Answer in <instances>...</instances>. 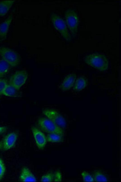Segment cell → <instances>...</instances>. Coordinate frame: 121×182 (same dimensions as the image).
Here are the masks:
<instances>
[{
    "mask_svg": "<svg viewBox=\"0 0 121 182\" xmlns=\"http://www.w3.org/2000/svg\"><path fill=\"white\" fill-rule=\"evenodd\" d=\"M84 60L88 65L100 71H106L108 68V61L103 54L98 53L91 54L86 56Z\"/></svg>",
    "mask_w": 121,
    "mask_h": 182,
    "instance_id": "cell-1",
    "label": "cell"
},
{
    "mask_svg": "<svg viewBox=\"0 0 121 182\" xmlns=\"http://www.w3.org/2000/svg\"><path fill=\"white\" fill-rule=\"evenodd\" d=\"M51 21L54 28L67 41L70 40L71 37L65 20L59 15L52 13L51 15Z\"/></svg>",
    "mask_w": 121,
    "mask_h": 182,
    "instance_id": "cell-2",
    "label": "cell"
},
{
    "mask_svg": "<svg viewBox=\"0 0 121 182\" xmlns=\"http://www.w3.org/2000/svg\"><path fill=\"white\" fill-rule=\"evenodd\" d=\"M38 125L39 129L43 132L48 133H55L63 135V129L47 118H39L38 121Z\"/></svg>",
    "mask_w": 121,
    "mask_h": 182,
    "instance_id": "cell-3",
    "label": "cell"
},
{
    "mask_svg": "<svg viewBox=\"0 0 121 182\" xmlns=\"http://www.w3.org/2000/svg\"><path fill=\"white\" fill-rule=\"evenodd\" d=\"M0 55L2 59L13 67L17 66L20 62L19 54L15 51L8 48H0Z\"/></svg>",
    "mask_w": 121,
    "mask_h": 182,
    "instance_id": "cell-4",
    "label": "cell"
},
{
    "mask_svg": "<svg viewBox=\"0 0 121 182\" xmlns=\"http://www.w3.org/2000/svg\"><path fill=\"white\" fill-rule=\"evenodd\" d=\"M65 17L67 27L73 35L77 32L78 18L77 13L74 10L69 9L65 12Z\"/></svg>",
    "mask_w": 121,
    "mask_h": 182,
    "instance_id": "cell-5",
    "label": "cell"
},
{
    "mask_svg": "<svg viewBox=\"0 0 121 182\" xmlns=\"http://www.w3.org/2000/svg\"><path fill=\"white\" fill-rule=\"evenodd\" d=\"M43 113L47 118L59 127L63 129L65 128L66 122L65 119L56 111L46 109L43 111Z\"/></svg>",
    "mask_w": 121,
    "mask_h": 182,
    "instance_id": "cell-6",
    "label": "cell"
},
{
    "mask_svg": "<svg viewBox=\"0 0 121 182\" xmlns=\"http://www.w3.org/2000/svg\"><path fill=\"white\" fill-rule=\"evenodd\" d=\"M27 77V74L25 70L16 71L11 76L9 84L16 89L19 90L25 83Z\"/></svg>",
    "mask_w": 121,
    "mask_h": 182,
    "instance_id": "cell-7",
    "label": "cell"
},
{
    "mask_svg": "<svg viewBox=\"0 0 121 182\" xmlns=\"http://www.w3.org/2000/svg\"><path fill=\"white\" fill-rule=\"evenodd\" d=\"M18 138L15 133H10L5 136L0 142V149L6 151L12 148L15 145Z\"/></svg>",
    "mask_w": 121,
    "mask_h": 182,
    "instance_id": "cell-8",
    "label": "cell"
},
{
    "mask_svg": "<svg viewBox=\"0 0 121 182\" xmlns=\"http://www.w3.org/2000/svg\"><path fill=\"white\" fill-rule=\"evenodd\" d=\"M31 130L37 147L40 149H43L47 142L46 137L39 129L35 127H32Z\"/></svg>",
    "mask_w": 121,
    "mask_h": 182,
    "instance_id": "cell-9",
    "label": "cell"
},
{
    "mask_svg": "<svg viewBox=\"0 0 121 182\" xmlns=\"http://www.w3.org/2000/svg\"><path fill=\"white\" fill-rule=\"evenodd\" d=\"M13 15L11 14L0 25V41L5 40L10 24L12 21Z\"/></svg>",
    "mask_w": 121,
    "mask_h": 182,
    "instance_id": "cell-10",
    "label": "cell"
},
{
    "mask_svg": "<svg viewBox=\"0 0 121 182\" xmlns=\"http://www.w3.org/2000/svg\"><path fill=\"white\" fill-rule=\"evenodd\" d=\"M76 78V75L74 73L67 75L60 85L61 90L65 91L70 89L73 86Z\"/></svg>",
    "mask_w": 121,
    "mask_h": 182,
    "instance_id": "cell-11",
    "label": "cell"
},
{
    "mask_svg": "<svg viewBox=\"0 0 121 182\" xmlns=\"http://www.w3.org/2000/svg\"><path fill=\"white\" fill-rule=\"evenodd\" d=\"M19 179L21 181L36 182V178L30 169L26 167L22 169Z\"/></svg>",
    "mask_w": 121,
    "mask_h": 182,
    "instance_id": "cell-12",
    "label": "cell"
},
{
    "mask_svg": "<svg viewBox=\"0 0 121 182\" xmlns=\"http://www.w3.org/2000/svg\"><path fill=\"white\" fill-rule=\"evenodd\" d=\"M15 1L14 0L0 1V16H4L7 13Z\"/></svg>",
    "mask_w": 121,
    "mask_h": 182,
    "instance_id": "cell-13",
    "label": "cell"
},
{
    "mask_svg": "<svg viewBox=\"0 0 121 182\" xmlns=\"http://www.w3.org/2000/svg\"><path fill=\"white\" fill-rule=\"evenodd\" d=\"M87 83V80L86 77H80L76 80L73 88V90L75 92L81 91L86 87Z\"/></svg>",
    "mask_w": 121,
    "mask_h": 182,
    "instance_id": "cell-14",
    "label": "cell"
},
{
    "mask_svg": "<svg viewBox=\"0 0 121 182\" xmlns=\"http://www.w3.org/2000/svg\"><path fill=\"white\" fill-rule=\"evenodd\" d=\"M3 94L7 96L17 97L20 96L19 90L16 89L10 84H7L3 93Z\"/></svg>",
    "mask_w": 121,
    "mask_h": 182,
    "instance_id": "cell-15",
    "label": "cell"
},
{
    "mask_svg": "<svg viewBox=\"0 0 121 182\" xmlns=\"http://www.w3.org/2000/svg\"><path fill=\"white\" fill-rule=\"evenodd\" d=\"M46 137L47 142H59L63 140V136L55 133H48Z\"/></svg>",
    "mask_w": 121,
    "mask_h": 182,
    "instance_id": "cell-16",
    "label": "cell"
},
{
    "mask_svg": "<svg viewBox=\"0 0 121 182\" xmlns=\"http://www.w3.org/2000/svg\"><path fill=\"white\" fill-rule=\"evenodd\" d=\"M93 176L94 181H95L106 182L108 181L106 174L101 170H94Z\"/></svg>",
    "mask_w": 121,
    "mask_h": 182,
    "instance_id": "cell-17",
    "label": "cell"
},
{
    "mask_svg": "<svg viewBox=\"0 0 121 182\" xmlns=\"http://www.w3.org/2000/svg\"><path fill=\"white\" fill-rule=\"evenodd\" d=\"M10 66L2 59H0V78L6 74L9 70Z\"/></svg>",
    "mask_w": 121,
    "mask_h": 182,
    "instance_id": "cell-18",
    "label": "cell"
},
{
    "mask_svg": "<svg viewBox=\"0 0 121 182\" xmlns=\"http://www.w3.org/2000/svg\"><path fill=\"white\" fill-rule=\"evenodd\" d=\"M54 173H49L42 176L41 178L40 181L42 182L53 181Z\"/></svg>",
    "mask_w": 121,
    "mask_h": 182,
    "instance_id": "cell-19",
    "label": "cell"
},
{
    "mask_svg": "<svg viewBox=\"0 0 121 182\" xmlns=\"http://www.w3.org/2000/svg\"><path fill=\"white\" fill-rule=\"evenodd\" d=\"M83 180L85 182H93L94 181L93 177L88 173L86 171H83L81 173Z\"/></svg>",
    "mask_w": 121,
    "mask_h": 182,
    "instance_id": "cell-20",
    "label": "cell"
},
{
    "mask_svg": "<svg viewBox=\"0 0 121 182\" xmlns=\"http://www.w3.org/2000/svg\"><path fill=\"white\" fill-rule=\"evenodd\" d=\"M7 84L6 79L0 78V95L3 94V92Z\"/></svg>",
    "mask_w": 121,
    "mask_h": 182,
    "instance_id": "cell-21",
    "label": "cell"
},
{
    "mask_svg": "<svg viewBox=\"0 0 121 182\" xmlns=\"http://www.w3.org/2000/svg\"><path fill=\"white\" fill-rule=\"evenodd\" d=\"M5 171V168L4 163L0 158V181L2 178Z\"/></svg>",
    "mask_w": 121,
    "mask_h": 182,
    "instance_id": "cell-22",
    "label": "cell"
},
{
    "mask_svg": "<svg viewBox=\"0 0 121 182\" xmlns=\"http://www.w3.org/2000/svg\"><path fill=\"white\" fill-rule=\"evenodd\" d=\"M54 173L53 181L60 182L62 181V176L61 173L59 171H57Z\"/></svg>",
    "mask_w": 121,
    "mask_h": 182,
    "instance_id": "cell-23",
    "label": "cell"
},
{
    "mask_svg": "<svg viewBox=\"0 0 121 182\" xmlns=\"http://www.w3.org/2000/svg\"><path fill=\"white\" fill-rule=\"evenodd\" d=\"M6 129V128L4 127H0V134L5 132Z\"/></svg>",
    "mask_w": 121,
    "mask_h": 182,
    "instance_id": "cell-24",
    "label": "cell"
},
{
    "mask_svg": "<svg viewBox=\"0 0 121 182\" xmlns=\"http://www.w3.org/2000/svg\"></svg>",
    "mask_w": 121,
    "mask_h": 182,
    "instance_id": "cell-25",
    "label": "cell"
}]
</instances>
